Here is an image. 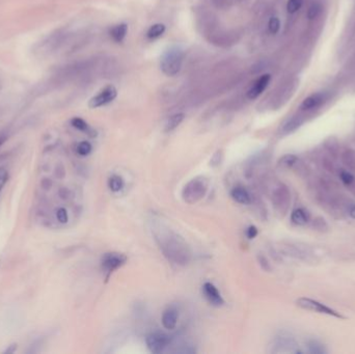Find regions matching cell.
<instances>
[{
    "mask_svg": "<svg viewBox=\"0 0 355 354\" xmlns=\"http://www.w3.org/2000/svg\"><path fill=\"white\" fill-rule=\"evenodd\" d=\"M155 239L158 242L164 256L179 265H186L190 261V251L185 240L171 228L158 223L154 227Z\"/></svg>",
    "mask_w": 355,
    "mask_h": 354,
    "instance_id": "obj_1",
    "label": "cell"
},
{
    "mask_svg": "<svg viewBox=\"0 0 355 354\" xmlns=\"http://www.w3.org/2000/svg\"><path fill=\"white\" fill-rule=\"evenodd\" d=\"M184 51L181 47L173 46L166 50L160 60V68L162 72L168 76L177 75L183 65Z\"/></svg>",
    "mask_w": 355,
    "mask_h": 354,
    "instance_id": "obj_2",
    "label": "cell"
},
{
    "mask_svg": "<svg viewBox=\"0 0 355 354\" xmlns=\"http://www.w3.org/2000/svg\"><path fill=\"white\" fill-rule=\"evenodd\" d=\"M209 187V181L205 177H196L188 182L182 192L184 201L188 204H194L202 200Z\"/></svg>",
    "mask_w": 355,
    "mask_h": 354,
    "instance_id": "obj_3",
    "label": "cell"
},
{
    "mask_svg": "<svg viewBox=\"0 0 355 354\" xmlns=\"http://www.w3.org/2000/svg\"><path fill=\"white\" fill-rule=\"evenodd\" d=\"M297 306H299L302 309L305 310H310V311H316V313L323 314V315H328L331 317H335L338 319H345V317L340 314L339 311L335 310L333 308L325 305L324 303H321L317 300L306 298V297H301L296 300Z\"/></svg>",
    "mask_w": 355,
    "mask_h": 354,
    "instance_id": "obj_4",
    "label": "cell"
},
{
    "mask_svg": "<svg viewBox=\"0 0 355 354\" xmlns=\"http://www.w3.org/2000/svg\"><path fill=\"white\" fill-rule=\"evenodd\" d=\"M145 344H147L148 349L152 353H161L168 348L171 344V337H169L164 332L156 331L152 332L147 338H145Z\"/></svg>",
    "mask_w": 355,
    "mask_h": 354,
    "instance_id": "obj_5",
    "label": "cell"
},
{
    "mask_svg": "<svg viewBox=\"0 0 355 354\" xmlns=\"http://www.w3.org/2000/svg\"><path fill=\"white\" fill-rule=\"evenodd\" d=\"M116 89L113 86H107L90 100L89 106L91 108H98L104 105H107V104H109L116 98Z\"/></svg>",
    "mask_w": 355,
    "mask_h": 354,
    "instance_id": "obj_6",
    "label": "cell"
},
{
    "mask_svg": "<svg viewBox=\"0 0 355 354\" xmlns=\"http://www.w3.org/2000/svg\"><path fill=\"white\" fill-rule=\"evenodd\" d=\"M127 261V257L120 253H107L101 260L102 268L105 272L110 274L114 270L122 267Z\"/></svg>",
    "mask_w": 355,
    "mask_h": 354,
    "instance_id": "obj_7",
    "label": "cell"
},
{
    "mask_svg": "<svg viewBox=\"0 0 355 354\" xmlns=\"http://www.w3.org/2000/svg\"><path fill=\"white\" fill-rule=\"evenodd\" d=\"M290 202H291V194L288 187L281 184L273 193V204L275 209L280 213L285 214L289 209Z\"/></svg>",
    "mask_w": 355,
    "mask_h": 354,
    "instance_id": "obj_8",
    "label": "cell"
},
{
    "mask_svg": "<svg viewBox=\"0 0 355 354\" xmlns=\"http://www.w3.org/2000/svg\"><path fill=\"white\" fill-rule=\"evenodd\" d=\"M272 347H273L272 352L274 353H279V352L301 353V351L297 349V344L294 338L286 334L278 336L273 341Z\"/></svg>",
    "mask_w": 355,
    "mask_h": 354,
    "instance_id": "obj_9",
    "label": "cell"
},
{
    "mask_svg": "<svg viewBox=\"0 0 355 354\" xmlns=\"http://www.w3.org/2000/svg\"><path fill=\"white\" fill-rule=\"evenodd\" d=\"M327 99H328L327 93L320 92V93L312 94L302 101L301 109L305 110V111L315 110V109L321 107L323 104L327 101Z\"/></svg>",
    "mask_w": 355,
    "mask_h": 354,
    "instance_id": "obj_10",
    "label": "cell"
},
{
    "mask_svg": "<svg viewBox=\"0 0 355 354\" xmlns=\"http://www.w3.org/2000/svg\"><path fill=\"white\" fill-rule=\"evenodd\" d=\"M203 293H204L205 297L207 298V300L214 306H221L224 303V300L221 297L219 291L211 283L204 284Z\"/></svg>",
    "mask_w": 355,
    "mask_h": 354,
    "instance_id": "obj_11",
    "label": "cell"
},
{
    "mask_svg": "<svg viewBox=\"0 0 355 354\" xmlns=\"http://www.w3.org/2000/svg\"><path fill=\"white\" fill-rule=\"evenodd\" d=\"M283 247L285 249V253L288 256L301 260H308L311 257L310 249L305 245L300 246L299 244H288Z\"/></svg>",
    "mask_w": 355,
    "mask_h": 354,
    "instance_id": "obj_12",
    "label": "cell"
},
{
    "mask_svg": "<svg viewBox=\"0 0 355 354\" xmlns=\"http://www.w3.org/2000/svg\"><path fill=\"white\" fill-rule=\"evenodd\" d=\"M271 76L269 74H265L263 76H261L255 83L254 86L250 88V90L247 92V97L248 99H257L268 87L269 82H270Z\"/></svg>",
    "mask_w": 355,
    "mask_h": 354,
    "instance_id": "obj_13",
    "label": "cell"
},
{
    "mask_svg": "<svg viewBox=\"0 0 355 354\" xmlns=\"http://www.w3.org/2000/svg\"><path fill=\"white\" fill-rule=\"evenodd\" d=\"M178 319H179L178 310L174 307H170L163 313L162 318H161V322H162V325L164 326V328L172 330L177 326Z\"/></svg>",
    "mask_w": 355,
    "mask_h": 354,
    "instance_id": "obj_14",
    "label": "cell"
},
{
    "mask_svg": "<svg viewBox=\"0 0 355 354\" xmlns=\"http://www.w3.org/2000/svg\"><path fill=\"white\" fill-rule=\"evenodd\" d=\"M342 162L350 172H355V149L347 147L341 154Z\"/></svg>",
    "mask_w": 355,
    "mask_h": 354,
    "instance_id": "obj_15",
    "label": "cell"
},
{
    "mask_svg": "<svg viewBox=\"0 0 355 354\" xmlns=\"http://www.w3.org/2000/svg\"><path fill=\"white\" fill-rule=\"evenodd\" d=\"M232 198L239 204L242 205H248L252 203V198L246 189H244L243 187H236L231 192Z\"/></svg>",
    "mask_w": 355,
    "mask_h": 354,
    "instance_id": "obj_16",
    "label": "cell"
},
{
    "mask_svg": "<svg viewBox=\"0 0 355 354\" xmlns=\"http://www.w3.org/2000/svg\"><path fill=\"white\" fill-rule=\"evenodd\" d=\"M291 220L297 225H304L309 220V214L304 209H302V208H298V209H295L292 212Z\"/></svg>",
    "mask_w": 355,
    "mask_h": 354,
    "instance_id": "obj_17",
    "label": "cell"
},
{
    "mask_svg": "<svg viewBox=\"0 0 355 354\" xmlns=\"http://www.w3.org/2000/svg\"><path fill=\"white\" fill-rule=\"evenodd\" d=\"M185 117L184 113H176L172 115L168 121H166L164 125V132H171L175 130L178 126H180V124L183 122Z\"/></svg>",
    "mask_w": 355,
    "mask_h": 354,
    "instance_id": "obj_18",
    "label": "cell"
},
{
    "mask_svg": "<svg viewBox=\"0 0 355 354\" xmlns=\"http://www.w3.org/2000/svg\"><path fill=\"white\" fill-rule=\"evenodd\" d=\"M127 31H128L127 24L122 23V24L115 25L110 30V35L114 42H116V43H121V42H123V40L125 38V36H126Z\"/></svg>",
    "mask_w": 355,
    "mask_h": 354,
    "instance_id": "obj_19",
    "label": "cell"
},
{
    "mask_svg": "<svg viewBox=\"0 0 355 354\" xmlns=\"http://www.w3.org/2000/svg\"><path fill=\"white\" fill-rule=\"evenodd\" d=\"M303 123V119L301 116H294L291 120L287 122V124L284 126V132L286 133H291L295 131L297 128L301 126V124Z\"/></svg>",
    "mask_w": 355,
    "mask_h": 354,
    "instance_id": "obj_20",
    "label": "cell"
},
{
    "mask_svg": "<svg viewBox=\"0 0 355 354\" xmlns=\"http://www.w3.org/2000/svg\"><path fill=\"white\" fill-rule=\"evenodd\" d=\"M298 162V158L295 156V155H292V154H288V155H285L283 156L280 161H279V165L281 166V168H284V169H291V168H293V166Z\"/></svg>",
    "mask_w": 355,
    "mask_h": 354,
    "instance_id": "obj_21",
    "label": "cell"
},
{
    "mask_svg": "<svg viewBox=\"0 0 355 354\" xmlns=\"http://www.w3.org/2000/svg\"><path fill=\"white\" fill-rule=\"evenodd\" d=\"M108 187L112 192H119L124 187V181L120 176L112 175L108 180Z\"/></svg>",
    "mask_w": 355,
    "mask_h": 354,
    "instance_id": "obj_22",
    "label": "cell"
},
{
    "mask_svg": "<svg viewBox=\"0 0 355 354\" xmlns=\"http://www.w3.org/2000/svg\"><path fill=\"white\" fill-rule=\"evenodd\" d=\"M165 31V25L164 24H161V23H157V24H154L152 25L148 32H147V36L151 40H154V38H157L159 36H161Z\"/></svg>",
    "mask_w": 355,
    "mask_h": 354,
    "instance_id": "obj_23",
    "label": "cell"
},
{
    "mask_svg": "<svg viewBox=\"0 0 355 354\" xmlns=\"http://www.w3.org/2000/svg\"><path fill=\"white\" fill-rule=\"evenodd\" d=\"M307 349H308L307 351L312 354H323L327 352L325 347L321 343L315 340H311L307 343Z\"/></svg>",
    "mask_w": 355,
    "mask_h": 354,
    "instance_id": "obj_24",
    "label": "cell"
},
{
    "mask_svg": "<svg viewBox=\"0 0 355 354\" xmlns=\"http://www.w3.org/2000/svg\"><path fill=\"white\" fill-rule=\"evenodd\" d=\"M71 124H72V126L74 128H76L79 131L88 132V133L91 131L88 123L85 120H82L81 117H74V119H72L71 120Z\"/></svg>",
    "mask_w": 355,
    "mask_h": 354,
    "instance_id": "obj_25",
    "label": "cell"
},
{
    "mask_svg": "<svg viewBox=\"0 0 355 354\" xmlns=\"http://www.w3.org/2000/svg\"><path fill=\"white\" fill-rule=\"evenodd\" d=\"M321 12H322V5L318 2L312 3L307 10V18L308 19H316L317 17L320 16Z\"/></svg>",
    "mask_w": 355,
    "mask_h": 354,
    "instance_id": "obj_26",
    "label": "cell"
},
{
    "mask_svg": "<svg viewBox=\"0 0 355 354\" xmlns=\"http://www.w3.org/2000/svg\"><path fill=\"white\" fill-rule=\"evenodd\" d=\"M325 148H326L328 154H329L331 157H336V156L338 155V152H339V144H338L337 140L330 138L328 141H326Z\"/></svg>",
    "mask_w": 355,
    "mask_h": 354,
    "instance_id": "obj_27",
    "label": "cell"
},
{
    "mask_svg": "<svg viewBox=\"0 0 355 354\" xmlns=\"http://www.w3.org/2000/svg\"><path fill=\"white\" fill-rule=\"evenodd\" d=\"M76 151L80 156H88L92 152V144L89 141H81L78 143Z\"/></svg>",
    "mask_w": 355,
    "mask_h": 354,
    "instance_id": "obj_28",
    "label": "cell"
},
{
    "mask_svg": "<svg viewBox=\"0 0 355 354\" xmlns=\"http://www.w3.org/2000/svg\"><path fill=\"white\" fill-rule=\"evenodd\" d=\"M303 4V0H289L287 4V11L289 14H294L298 12Z\"/></svg>",
    "mask_w": 355,
    "mask_h": 354,
    "instance_id": "obj_29",
    "label": "cell"
},
{
    "mask_svg": "<svg viewBox=\"0 0 355 354\" xmlns=\"http://www.w3.org/2000/svg\"><path fill=\"white\" fill-rule=\"evenodd\" d=\"M281 28V21L278 17H272L269 20L268 23V29L270 31V33L272 34H277L280 31Z\"/></svg>",
    "mask_w": 355,
    "mask_h": 354,
    "instance_id": "obj_30",
    "label": "cell"
},
{
    "mask_svg": "<svg viewBox=\"0 0 355 354\" xmlns=\"http://www.w3.org/2000/svg\"><path fill=\"white\" fill-rule=\"evenodd\" d=\"M312 227H314L315 230H317V231L326 232L328 230V224L326 223V221L323 218L317 217L314 221H312Z\"/></svg>",
    "mask_w": 355,
    "mask_h": 354,
    "instance_id": "obj_31",
    "label": "cell"
},
{
    "mask_svg": "<svg viewBox=\"0 0 355 354\" xmlns=\"http://www.w3.org/2000/svg\"><path fill=\"white\" fill-rule=\"evenodd\" d=\"M56 218L60 223H67L68 222V212L65 208H59L56 211Z\"/></svg>",
    "mask_w": 355,
    "mask_h": 354,
    "instance_id": "obj_32",
    "label": "cell"
},
{
    "mask_svg": "<svg viewBox=\"0 0 355 354\" xmlns=\"http://www.w3.org/2000/svg\"><path fill=\"white\" fill-rule=\"evenodd\" d=\"M8 179H9L8 170L6 168H0V192H2L6 183L8 182Z\"/></svg>",
    "mask_w": 355,
    "mask_h": 354,
    "instance_id": "obj_33",
    "label": "cell"
},
{
    "mask_svg": "<svg viewBox=\"0 0 355 354\" xmlns=\"http://www.w3.org/2000/svg\"><path fill=\"white\" fill-rule=\"evenodd\" d=\"M345 211L347 212V214L352 217L353 219H355V204L352 202H348L346 205V209Z\"/></svg>",
    "mask_w": 355,
    "mask_h": 354,
    "instance_id": "obj_34",
    "label": "cell"
},
{
    "mask_svg": "<svg viewBox=\"0 0 355 354\" xmlns=\"http://www.w3.org/2000/svg\"><path fill=\"white\" fill-rule=\"evenodd\" d=\"M258 235V228L255 225H250L246 230V236L248 239H254Z\"/></svg>",
    "mask_w": 355,
    "mask_h": 354,
    "instance_id": "obj_35",
    "label": "cell"
},
{
    "mask_svg": "<svg viewBox=\"0 0 355 354\" xmlns=\"http://www.w3.org/2000/svg\"><path fill=\"white\" fill-rule=\"evenodd\" d=\"M6 140V137L5 136H0V145H2L4 143V141Z\"/></svg>",
    "mask_w": 355,
    "mask_h": 354,
    "instance_id": "obj_36",
    "label": "cell"
}]
</instances>
